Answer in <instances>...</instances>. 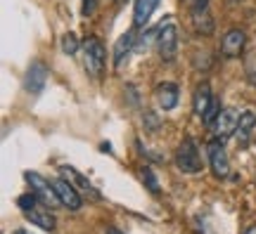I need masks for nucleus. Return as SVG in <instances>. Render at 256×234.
Returning a JSON list of instances; mask_svg holds the SVG:
<instances>
[{
  "label": "nucleus",
  "instance_id": "nucleus-1",
  "mask_svg": "<svg viewBox=\"0 0 256 234\" xmlns=\"http://www.w3.org/2000/svg\"><path fill=\"white\" fill-rule=\"evenodd\" d=\"M81 57H83V69L88 76L92 78H100L104 71V45H102L100 38L88 36L81 43Z\"/></svg>",
  "mask_w": 256,
  "mask_h": 234
},
{
  "label": "nucleus",
  "instance_id": "nucleus-2",
  "mask_svg": "<svg viewBox=\"0 0 256 234\" xmlns=\"http://www.w3.org/2000/svg\"><path fill=\"white\" fill-rule=\"evenodd\" d=\"M156 52L164 62H174L178 54V26L174 19H164L156 26V38H154Z\"/></svg>",
  "mask_w": 256,
  "mask_h": 234
},
{
  "label": "nucleus",
  "instance_id": "nucleus-3",
  "mask_svg": "<svg viewBox=\"0 0 256 234\" xmlns=\"http://www.w3.org/2000/svg\"><path fill=\"white\" fill-rule=\"evenodd\" d=\"M192 107H194V114H197L206 126H211V123H214V118L218 116L220 104L214 99V95H211L209 83H200V85H197L194 97H192Z\"/></svg>",
  "mask_w": 256,
  "mask_h": 234
},
{
  "label": "nucleus",
  "instance_id": "nucleus-4",
  "mask_svg": "<svg viewBox=\"0 0 256 234\" xmlns=\"http://www.w3.org/2000/svg\"><path fill=\"white\" fill-rule=\"evenodd\" d=\"M176 166L183 173H200L202 171V154L200 147L192 137H185L176 149Z\"/></svg>",
  "mask_w": 256,
  "mask_h": 234
},
{
  "label": "nucleus",
  "instance_id": "nucleus-5",
  "mask_svg": "<svg viewBox=\"0 0 256 234\" xmlns=\"http://www.w3.org/2000/svg\"><path fill=\"white\" fill-rule=\"evenodd\" d=\"M24 178H26V182L31 185V192H36V197L40 199L46 206H50V208L62 206L60 194H57V189H55V185H52V180H46L40 173H34V171H28Z\"/></svg>",
  "mask_w": 256,
  "mask_h": 234
},
{
  "label": "nucleus",
  "instance_id": "nucleus-6",
  "mask_svg": "<svg viewBox=\"0 0 256 234\" xmlns=\"http://www.w3.org/2000/svg\"><path fill=\"white\" fill-rule=\"evenodd\" d=\"M206 154H209V163H211V171L214 175L223 180L230 175V161H228V154H226V147H223V140H211L209 147H206Z\"/></svg>",
  "mask_w": 256,
  "mask_h": 234
},
{
  "label": "nucleus",
  "instance_id": "nucleus-7",
  "mask_svg": "<svg viewBox=\"0 0 256 234\" xmlns=\"http://www.w3.org/2000/svg\"><path fill=\"white\" fill-rule=\"evenodd\" d=\"M238 121L240 116L235 109H220L218 116L214 118V123H211V130H214V135L218 140H228L230 135L238 133Z\"/></svg>",
  "mask_w": 256,
  "mask_h": 234
},
{
  "label": "nucleus",
  "instance_id": "nucleus-8",
  "mask_svg": "<svg viewBox=\"0 0 256 234\" xmlns=\"http://www.w3.org/2000/svg\"><path fill=\"white\" fill-rule=\"evenodd\" d=\"M48 83V66L43 62H31L24 73V90L28 95H40Z\"/></svg>",
  "mask_w": 256,
  "mask_h": 234
},
{
  "label": "nucleus",
  "instance_id": "nucleus-9",
  "mask_svg": "<svg viewBox=\"0 0 256 234\" xmlns=\"http://www.w3.org/2000/svg\"><path fill=\"white\" fill-rule=\"evenodd\" d=\"M57 173H60V178H64L66 182H72L78 192H86V194H88V197H92V199H100V192L95 189V185H92L86 175H81V173L76 171L74 166H60V168H57Z\"/></svg>",
  "mask_w": 256,
  "mask_h": 234
},
{
  "label": "nucleus",
  "instance_id": "nucleus-10",
  "mask_svg": "<svg viewBox=\"0 0 256 234\" xmlns=\"http://www.w3.org/2000/svg\"><path fill=\"white\" fill-rule=\"evenodd\" d=\"M52 185H55L57 194H60V201H62V206H66L69 211H78V208L83 206L81 194H78V189L74 187L72 182H66L64 178H57V180H52Z\"/></svg>",
  "mask_w": 256,
  "mask_h": 234
},
{
  "label": "nucleus",
  "instance_id": "nucleus-11",
  "mask_svg": "<svg viewBox=\"0 0 256 234\" xmlns=\"http://www.w3.org/2000/svg\"><path fill=\"white\" fill-rule=\"evenodd\" d=\"M244 43H247V33L242 28H230L220 40V52H223V57H238Z\"/></svg>",
  "mask_w": 256,
  "mask_h": 234
},
{
  "label": "nucleus",
  "instance_id": "nucleus-12",
  "mask_svg": "<svg viewBox=\"0 0 256 234\" xmlns=\"http://www.w3.org/2000/svg\"><path fill=\"white\" fill-rule=\"evenodd\" d=\"M133 50H136V31H126L114 45V69H121Z\"/></svg>",
  "mask_w": 256,
  "mask_h": 234
},
{
  "label": "nucleus",
  "instance_id": "nucleus-13",
  "mask_svg": "<svg viewBox=\"0 0 256 234\" xmlns=\"http://www.w3.org/2000/svg\"><path fill=\"white\" fill-rule=\"evenodd\" d=\"M178 97H180V92H178V85H176V83H159V85H156L154 99H156V104H159V109H164V111L176 109Z\"/></svg>",
  "mask_w": 256,
  "mask_h": 234
},
{
  "label": "nucleus",
  "instance_id": "nucleus-14",
  "mask_svg": "<svg viewBox=\"0 0 256 234\" xmlns=\"http://www.w3.org/2000/svg\"><path fill=\"white\" fill-rule=\"evenodd\" d=\"M24 216H26L31 223H36L40 230H48V232H52V230H55V216L50 213V206H46V204H43V206L38 204L36 208L26 211Z\"/></svg>",
  "mask_w": 256,
  "mask_h": 234
},
{
  "label": "nucleus",
  "instance_id": "nucleus-15",
  "mask_svg": "<svg viewBox=\"0 0 256 234\" xmlns=\"http://www.w3.org/2000/svg\"><path fill=\"white\" fill-rule=\"evenodd\" d=\"M156 5H159V0H136V7H133V26L136 28H142L152 19L154 14Z\"/></svg>",
  "mask_w": 256,
  "mask_h": 234
},
{
  "label": "nucleus",
  "instance_id": "nucleus-16",
  "mask_svg": "<svg viewBox=\"0 0 256 234\" xmlns=\"http://www.w3.org/2000/svg\"><path fill=\"white\" fill-rule=\"evenodd\" d=\"M254 126H256V114L254 111H242L240 114V121H238V140L240 144H247L252 133H254Z\"/></svg>",
  "mask_w": 256,
  "mask_h": 234
},
{
  "label": "nucleus",
  "instance_id": "nucleus-17",
  "mask_svg": "<svg viewBox=\"0 0 256 234\" xmlns=\"http://www.w3.org/2000/svg\"><path fill=\"white\" fill-rule=\"evenodd\" d=\"M194 28H197L200 33H204V36L214 33V19H211V14L206 12V9L194 12Z\"/></svg>",
  "mask_w": 256,
  "mask_h": 234
},
{
  "label": "nucleus",
  "instance_id": "nucleus-18",
  "mask_svg": "<svg viewBox=\"0 0 256 234\" xmlns=\"http://www.w3.org/2000/svg\"><path fill=\"white\" fill-rule=\"evenodd\" d=\"M62 52L69 54V57H72V54H76V52H81V50H78V38L74 36L72 31L62 36Z\"/></svg>",
  "mask_w": 256,
  "mask_h": 234
},
{
  "label": "nucleus",
  "instance_id": "nucleus-19",
  "mask_svg": "<svg viewBox=\"0 0 256 234\" xmlns=\"http://www.w3.org/2000/svg\"><path fill=\"white\" fill-rule=\"evenodd\" d=\"M38 201H40V199L36 197V192H31V194H22V197H17V206L26 213V211H31V208L38 206Z\"/></svg>",
  "mask_w": 256,
  "mask_h": 234
},
{
  "label": "nucleus",
  "instance_id": "nucleus-20",
  "mask_svg": "<svg viewBox=\"0 0 256 234\" xmlns=\"http://www.w3.org/2000/svg\"><path fill=\"white\" fill-rule=\"evenodd\" d=\"M142 180H145L147 189H150L152 194H159V182H156L154 173H152V168H150V166H145V168H142Z\"/></svg>",
  "mask_w": 256,
  "mask_h": 234
},
{
  "label": "nucleus",
  "instance_id": "nucleus-21",
  "mask_svg": "<svg viewBox=\"0 0 256 234\" xmlns=\"http://www.w3.org/2000/svg\"><path fill=\"white\" fill-rule=\"evenodd\" d=\"M145 121L150 123V130H152V133H156V130H159V118H156L152 111H147V114H145Z\"/></svg>",
  "mask_w": 256,
  "mask_h": 234
},
{
  "label": "nucleus",
  "instance_id": "nucleus-22",
  "mask_svg": "<svg viewBox=\"0 0 256 234\" xmlns=\"http://www.w3.org/2000/svg\"><path fill=\"white\" fill-rule=\"evenodd\" d=\"M92 7H95V0H83V14H86V17L92 12Z\"/></svg>",
  "mask_w": 256,
  "mask_h": 234
},
{
  "label": "nucleus",
  "instance_id": "nucleus-23",
  "mask_svg": "<svg viewBox=\"0 0 256 234\" xmlns=\"http://www.w3.org/2000/svg\"><path fill=\"white\" fill-rule=\"evenodd\" d=\"M104 234H124V232H121V230H116V227H107V230H104Z\"/></svg>",
  "mask_w": 256,
  "mask_h": 234
},
{
  "label": "nucleus",
  "instance_id": "nucleus-24",
  "mask_svg": "<svg viewBox=\"0 0 256 234\" xmlns=\"http://www.w3.org/2000/svg\"><path fill=\"white\" fill-rule=\"evenodd\" d=\"M12 234H31V232H28V230H14Z\"/></svg>",
  "mask_w": 256,
  "mask_h": 234
},
{
  "label": "nucleus",
  "instance_id": "nucleus-25",
  "mask_svg": "<svg viewBox=\"0 0 256 234\" xmlns=\"http://www.w3.org/2000/svg\"><path fill=\"white\" fill-rule=\"evenodd\" d=\"M247 234H256V225H254V227H249V230H247Z\"/></svg>",
  "mask_w": 256,
  "mask_h": 234
},
{
  "label": "nucleus",
  "instance_id": "nucleus-26",
  "mask_svg": "<svg viewBox=\"0 0 256 234\" xmlns=\"http://www.w3.org/2000/svg\"><path fill=\"white\" fill-rule=\"evenodd\" d=\"M119 2H126V0H119Z\"/></svg>",
  "mask_w": 256,
  "mask_h": 234
}]
</instances>
